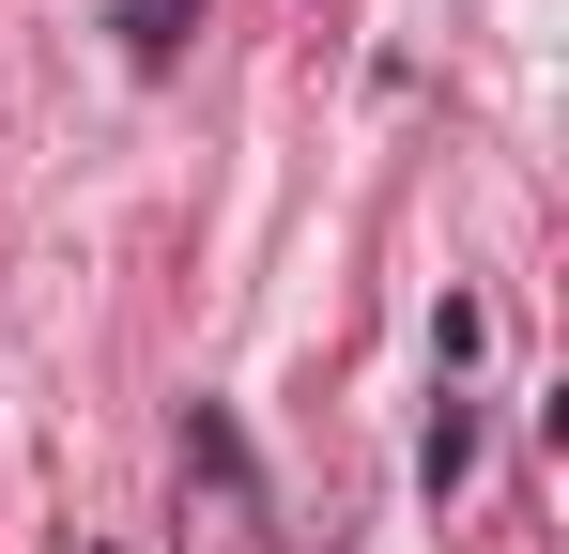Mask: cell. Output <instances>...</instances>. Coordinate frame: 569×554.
I'll list each match as a JSON object with an SVG mask.
<instances>
[{
    "mask_svg": "<svg viewBox=\"0 0 569 554\" xmlns=\"http://www.w3.org/2000/svg\"><path fill=\"white\" fill-rule=\"evenodd\" d=\"M416 477H431V493H462V477H477V416H462V400H431V447H416Z\"/></svg>",
    "mask_w": 569,
    "mask_h": 554,
    "instance_id": "cell-1",
    "label": "cell"
},
{
    "mask_svg": "<svg viewBox=\"0 0 569 554\" xmlns=\"http://www.w3.org/2000/svg\"><path fill=\"white\" fill-rule=\"evenodd\" d=\"M123 47H139V62H170V47H186V0H123Z\"/></svg>",
    "mask_w": 569,
    "mask_h": 554,
    "instance_id": "cell-2",
    "label": "cell"
}]
</instances>
